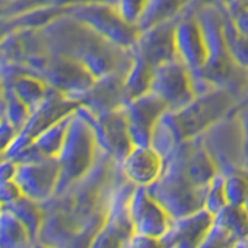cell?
<instances>
[{"label":"cell","mask_w":248,"mask_h":248,"mask_svg":"<svg viewBox=\"0 0 248 248\" xmlns=\"http://www.w3.org/2000/svg\"><path fill=\"white\" fill-rule=\"evenodd\" d=\"M177 58L191 72H203L209 61V46L199 19H185L175 25Z\"/></svg>","instance_id":"3957f363"},{"label":"cell","mask_w":248,"mask_h":248,"mask_svg":"<svg viewBox=\"0 0 248 248\" xmlns=\"http://www.w3.org/2000/svg\"><path fill=\"white\" fill-rule=\"evenodd\" d=\"M161 169V158L154 149L147 146H135L126 155L124 170L135 183L147 185L158 177Z\"/></svg>","instance_id":"8992f818"},{"label":"cell","mask_w":248,"mask_h":248,"mask_svg":"<svg viewBox=\"0 0 248 248\" xmlns=\"http://www.w3.org/2000/svg\"><path fill=\"white\" fill-rule=\"evenodd\" d=\"M188 0H147L144 10L137 22L138 31L151 30L154 27L170 22V19L182 11Z\"/></svg>","instance_id":"52a82bcc"},{"label":"cell","mask_w":248,"mask_h":248,"mask_svg":"<svg viewBox=\"0 0 248 248\" xmlns=\"http://www.w3.org/2000/svg\"><path fill=\"white\" fill-rule=\"evenodd\" d=\"M73 19L96 33L112 45L129 46L137 44L140 31L123 17L118 8L103 2L84 3L73 8Z\"/></svg>","instance_id":"6da1fadb"},{"label":"cell","mask_w":248,"mask_h":248,"mask_svg":"<svg viewBox=\"0 0 248 248\" xmlns=\"http://www.w3.org/2000/svg\"><path fill=\"white\" fill-rule=\"evenodd\" d=\"M242 8H245V10H248V0H240V3H239Z\"/></svg>","instance_id":"30bf717a"},{"label":"cell","mask_w":248,"mask_h":248,"mask_svg":"<svg viewBox=\"0 0 248 248\" xmlns=\"http://www.w3.org/2000/svg\"><path fill=\"white\" fill-rule=\"evenodd\" d=\"M146 3L147 0H118L116 8H118V11L121 13L124 19L137 27V22L144 10Z\"/></svg>","instance_id":"9c48e42d"},{"label":"cell","mask_w":248,"mask_h":248,"mask_svg":"<svg viewBox=\"0 0 248 248\" xmlns=\"http://www.w3.org/2000/svg\"><path fill=\"white\" fill-rule=\"evenodd\" d=\"M230 95L227 92L206 93L199 99H192L188 106L182 107L177 123L185 134H194L205 129L208 124L217 120L230 107Z\"/></svg>","instance_id":"277c9868"},{"label":"cell","mask_w":248,"mask_h":248,"mask_svg":"<svg viewBox=\"0 0 248 248\" xmlns=\"http://www.w3.org/2000/svg\"><path fill=\"white\" fill-rule=\"evenodd\" d=\"M200 2H203V3H211V2H214V0H200Z\"/></svg>","instance_id":"8fae6325"},{"label":"cell","mask_w":248,"mask_h":248,"mask_svg":"<svg viewBox=\"0 0 248 248\" xmlns=\"http://www.w3.org/2000/svg\"><path fill=\"white\" fill-rule=\"evenodd\" d=\"M14 93L20 103L25 104H39L45 95L44 85L39 79H34L31 76H22L14 81Z\"/></svg>","instance_id":"ba28073f"},{"label":"cell","mask_w":248,"mask_h":248,"mask_svg":"<svg viewBox=\"0 0 248 248\" xmlns=\"http://www.w3.org/2000/svg\"><path fill=\"white\" fill-rule=\"evenodd\" d=\"M135 46L138 56L154 68L178 59L175 50V25L166 22L163 25L141 31Z\"/></svg>","instance_id":"5b68a950"},{"label":"cell","mask_w":248,"mask_h":248,"mask_svg":"<svg viewBox=\"0 0 248 248\" xmlns=\"http://www.w3.org/2000/svg\"><path fill=\"white\" fill-rule=\"evenodd\" d=\"M191 70L178 59L170 61L154 70L151 93L166 106L185 107L194 99Z\"/></svg>","instance_id":"7a4b0ae2"}]
</instances>
